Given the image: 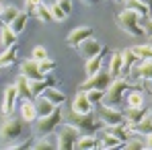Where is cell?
Segmentation results:
<instances>
[{
	"label": "cell",
	"instance_id": "1",
	"mask_svg": "<svg viewBox=\"0 0 152 150\" xmlns=\"http://www.w3.org/2000/svg\"><path fill=\"white\" fill-rule=\"evenodd\" d=\"M62 117H64V121L66 124H72L82 134V136H86V134H97L99 132V127H101V119L99 117H95L93 115V111L91 113H76V111H62Z\"/></svg>",
	"mask_w": 152,
	"mask_h": 150
},
{
	"label": "cell",
	"instance_id": "2",
	"mask_svg": "<svg viewBox=\"0 0 152 150\" xmlns=\"http://www.w3.org/2000/svg\"><path fill=\"white\" fill-rule=\"evenodd\" d=\"M60 121H62V105H58V107H56L51 113H48V115H39V117L33 121V134H35L37 138L48 136L53 130H58Z\"/></svg>",
	"mask_w": 152,
	"mask_h": 150
},
{
	"label": "cell",
	"instance_id": "3",
	"mask_svg": "<svg viewBox=\"0 0 152 150\" xmlns=\"http://www.w3.org/2000/svg\"><path fill=\"white\" fill-rule=\"evenodd\" d=\"M132 89L129 80L124 78V76H117L115 80H111L109 89L105 91V97H103V103L109 105V107H119L124 103V97H126V91Z\"/></svg>",
	"mask_w": 152,
	"mask_h": 150
},
{
	"label": "cell",
	"instance_id": "4",
	"mask_svg": "<svg viewBox=\"0 0 152 150\" xmlns=\"http://www.w3.org/2000/svg\"><path fill=\"white\" fill-rule=\"evenodd\" d=\"M117 25H119L121 31H126L127 35H132V37H142L144 35V29L140 25V17L134 10H129V8H126L124 12H119Z\"/></svg>",
	"mask_w": 152,
	"mask_h": 150
},
{
	"label": "cell",
	"instance_id": "5",
	"mask_svg": "<svg viewBox=\"0 0 152 150\" xmlns=\"http://www.w3.org/2000/svg\"><path fill=\"white\" fill-rule=\"evenodd\" d=\"M82 134L76 130L72 124H64V125H58V148L60 150H72L76 148V140L80 138Z\"/></svg>",
	"mask_w": 152,
	"mask_h": 150
},
{
	"label": "cell",
	"instance_id": "6",
	"mask_svg": "<svg viewBox=\"0 0 152 150\" xmlns=\"http://www.w3.org/2000/svg\"><path fill=\"white\" fill-rule=\"evenodd\" d=\"M111 72L109 70H99V72H95V74H91L82 84H80V89L82 91H88V89H101V91H107L109 89V84H111Z\"/></svg>",
	"mask_w": 152,
	"mask_h": 150
},
{
	"label": "cell",
	"instance_id": "7",
	"mask_svg": "<svg viewBox=\"0 0 152 150\" xmlns=\"http://www.w3.org/2000/svg\"><path fill=\"white\" fill-rule=\"evenodd\" d=\"M97 117H99V119H101V124H105V125H111V124H126L124 111H119L117 107H109V105H105V103H99Z\"/></svg>",
	"mask_w": 152,
	"mask_h": 150
},
{
	"label": "cell",
	"instance_id": "8",
	"mask_svg": "<svg viewBox=\"0 0 152 150\" xmlns=\"http://www.w3.org/2000/svg\"><path fill=\"white\" fill-rule=\"evenodd\" d=\"M21 134H23V121L12 119V117H8L0 127V138L4 142H15L17 138H21Z\"/></svg>",
	"mask_w": 152,
	"mask_h": 150
},
{
	"label": "cell",
	"instance_id": "9",
	"mask_svg": "<svg viewBox=\"0 0 152 150\" xmlns=\"http://www.w3.org/2000/svg\"><path fill=\"white\" fill-rule=\"evenodd\" d=\"M88 37H93V29H91V27H76L74 31L68 33L66 43H68L70 48H78V45H80L84 39H88Z\"/></svg>",
	"mask_w": 152,
	"mask_h": 150
},
{
	"label": "cell",
	"instance_id": "10",
	"mask_svg": "<svg viewBox=\"0 0 152 150\" xmlns=\"http://www.w3.org/2000/svg\"><path fill=\"white\" fill-rule=\"evenodd\" d=\"M21 74L27 76L29 80H39V78H45L43 72L39 70V62L35 60V58H31V60H23L21 62Z\"/></svg>",
	"mask_w": 152,
	"mask_h": 150
},
{
	"label": "cell",
	"instance_id": "11",
	"mask_svg": "<svg viewBox=\"0 0 152 150\" xmlns=\"http://www.w3.org/2000/svg\"><path fill=\"white\" fill-rule=\"evenodd\" d=\"M78 53L84 58V60H88V58H93V56H97V53H101V50H103V45L97 41V39H93V37H88V39H84L78 48Z\"/></svg>",
	"mask_w": 152,
	"mask_h": 150
},
{
	"label": "cell",
	"instance_id": "12",
	"mask_svg": "<svg viewBox=\"0 0 152 150\" xmlns=\"http://www.w3.org/2000/svg\"><path fill=\"white\" fill-rule=\"evenodd\" d=\"M129 74L134 76V78H138V80H144V82L152 80V58L142 60L138 66H134V68H132V72H129Z\"/></svg>",
	"mask_w": 152,
	"mask_h": 150
},
{
	"label": "cell",
	"instance_id": "13",
	"mask_svg": "<svg viewBox=\"0 0 152 150\" xmlns=\"http://www.w3.org/2000/svg\"><path fill=\"white\" fill-rule=\"evenodd\" d=\"M70 109L72 111H76V113H91L93 111V103L88 101V97H86V91H78L76 93L74 101H72V105H70Z\"/></svg>",
	"mask_w": 152,
	"mask_h": 150
},
{
	"label": "cell",
	"instance_id": "14",
	"mask_svg": "<svg viewBox=\"0 0 152 150\" xmlns=\"http://www.w3.org/2000/svg\"><path fill=\"white\" fill-rule=\"evenodd\" d=\"M17 99H19V91H17V84H12V86L6 89V93H4V103H2V113H4L6 117L12 113V109H15V105H17Z\"/></svg>",
	"mask_w": 152,
	"mask_h": 150
},
{
	"label": "cell",
	"instance_id": "15",
	"mask_svg": "<svg viewBox=\"0 0 152 150\" xmlns=\"http://www.w3.org/2000/svg\"><path fill=\"white\" fill-rule=\"evenodd\" d=\"M21 115H23V121H27V124H33V121L39 117L37 107H35V101L33 99H25L23 107H21Z\"/></svg>",
	"mask_w": 152,
	"mask_h": 150
},
{
	"label": "cell",
	"instance_id": "16",
	"mask_svg": "<svg viewBox=\"0 0 152 150\" xmlns=\"http://www.w3.org/2000/svg\"><path fill=\"white\" fill-rule=\"evenodd\" d=\"M107 53V50L103 48L101 53H97V56H93V58H88L86 60V66H84V72L91 76V74H95V72H99L103 68V56Z\"/></svg>",
	"mask_w": 152,
	"mask_h": 150
},
{
	"label": "cell",
	"instance_id": "17",
	"mask_svg": "<svg viewBox=\"0 0 152 150\" xmlns=\"http://www.w3.org/2000/svg\"><path fill=\"white\" fill-rule=\"evenodd\" d=\"M136 53L132 51V48L129 50H121V74L124 76H129V72H132V68H134V64H136Z\"/></svg>",
	"mask_w": 152,
	"mask_h": 150
},
{
	"label": "cell",
	"instance_id": "18",
	"mask_svg": "<svg viewBox=\"0 0 152 150\" xmlns=\"http://www.w3.org/2000/svg\"><path fill=\"white\" fill-rule=\"evenodd\" d=\"M76 148L78 150H91V148H99V138L95 134H86V136H80L76 140Z\"/></svg>",
	"mask_w": 152,
	"mask_h": 150
},
{
	"label": "cell",
	"instance_id": "19",
	"mask_svg": "<svg viewBox=\"0 0 152 150\" xmlns=\"http://www.w3.org/2000/svg\"><path fill=\"white\" fill-rule=\"evenodd\" d=\"M124 140L111 136V134H101L99 136V148H124Z\"/></svg>",
	"mask_w": 152,
	"mask_h": 150
},
{
	"label": "cell",
	"instance_id": "20",
	"mask_svg": "<svg viewBox=\"0 0 152 150\" xmlns=\"http://www.w3.org/2000/svg\"><path fill=\"white\" fill-rule=\"evenodd\" d=\"M31 148H35V150H53V148H58V138L56 136H51V134H48V136H41L37 142H33V146Z\"/></svg>",
	"mask_w": 152,
	"mask_h": 150
},
{
	"label": "cell",
	"instance_id": "21",
	"mask_svg": "<svg viewBox=\"0 0 152 150\" xmlns=\"http://www.w3.org/2000/svg\"><path fill=\"white\" fill-rule=\"evenodd\" d=\"M0 41H2V48H10V45H17V33L10 29L8 25H2L0 29Z\"/></svg>",
	"mask_w": 152,
	"mask_h": 150
},
{
	"label": "cell",
	"instance_id": "22",
	"mask_svg": "<svg viewBox=\"0 0 152 150\" xmlns=\"http://www.w3.org/2000/svg\"><path fill=\"white\" fill-rule=\"evenodd\" d=\"M144 115H146L144 105H142V107H127L126 111H124V117H126L127 124H138V121H140Z\"/></svg>",
	"mask_w": 152,
	"mask_h": 150
},
{
	"label": "cell",
	"instance_id": "23",
	"mask_svg": "<svg viewBox=\"0 0 152 150\" xmlns=\"http://www.w3.org/2000/svg\"><path fill=\"white\" fill-rule=\"evenodd\" d=\"M43 97L50 99L53 105H64V103H66V95H64L60 89H56V86H48V89L43 91Z\"/></svg>",
	"mask_w": 152,
	"mask_h": 150
},
{
	"label": "cell",
	"instance_id": "24",
	"mask_svg": "<svg viewBox=\"0 0 152 150\" xmlns=\"http://www.w3.org/2000/svg\"><path fill=\"white\" fill-rule=\"evenodd\" d=\"M35 107H37V113L39 115H48V113H51L58 105H53L50 99H45L43 95H39V97H35Z\"/></svg>",
	"mask_w": 152,
	"mask_h": 150
},
{
	"label": "cell",
	"instance_id": "25",
	"mask_svg": "<svg viewBox=\"0 0 152 150\" xmlns=\"http://www.w3.org/2000/svg\"><path fill=\"white\" fill-rule=\"evenodd\" d=\"M17 91H19V97L21 99H33V93H31V89H29V78L27 76H19L17 78Z\"/></svg>",
	"mask_w": 152,
	"mask_h": 150
},
{
	"label": "cell",
	"instance_id": "26",
	"mask_svg": "<svg viewBox=\"0 0 152 150\" xmlns=\"http://www.w3.org/2000/svg\"><path fill=\"white\" fill-rule=\"evenodd\" d=\"M15 62H17V45H10V48H6V50L0 53V68L10 66Z\"/></svg>",
	"mask_w": 152,
	"mask_h": 150
},
{
	"label": "cell",
	"instance_id": "27",
	"mask_svg": "<svg viewBox=\"0 0 152 150\" xmlns=\"http://www.w3.org/2000/svg\"><path fill=\"white\" fill-rule=\"evenodd\" d=\"M109 72H111V76H113V78L121 76V51H113V53H111Z\"/></svg>",
	"mask_w": 152,
	"mask_h": 150
},
{
	"label": "cell",
	"instance_id": "28",
	"mask_svg": "<svg viewBox=\"0 0 152 150\" xmlns=\"http://www.w3.org/2000/svg\"><path fill=\"white\" fill-rule=\"evenodd\" d=\"M127 8L134 10L140 19H148V15H150V8H148L146 4H142L140 0H129V2H127Z\"/></svg>",
	"mask_w": 152,
	"mask_h": 150
},
{
	"label": "cell",
	"instance_id": "29",
	"mask_svg": "<svg viewBox=\"0 0 152 150\" xmlns=\"http://www.w3.org/2000/svg\"><path fill=\"white\" fill-rule=\"evenodd\" d=\"M19 12H21V10H19L17 6H4V8H2V15H0V23H2V25H10V23L17 19Z\"/></svg>",
	"mask_w": 152,
	"mask_h": 150
},
{
	"label": "cell",
	"instance_id": "30",
	"mask_svg": "<svg viewBox=\"0 0 152 150\" xmlns=\"http://www.w3.org/2000/svg\"><path fill=\"white\" fill-rule=\"evenodd\" d=\"M27 19H29V12H27V10H21V12L17 15V19H15V21H12V23H10L8 27H10V29H12V31H15V33L19 35V33H21V31L25 29Z\"/></svg>",
	"mask_w": 152,
	"mask_h": 150
},
{
	"label": "cell",
	"instance_id": "31",
	"mask_svg": "<svg viewBox=\"0 0 152 150\" xmlns=\"http://www.w3.org/2000/svg\"><path fill=\"white\" fill-rule=\"evenodd\" d=\"M33 15H35L41 23H53V17H51L50 6H48V4H39V6L33 10Z\"/></svg>",
	"mask_w": 152,
	"mask_h": 150
},
{
	"label": "cell",
	"instance_id": "32",
	"mask_svg": "<svg viewBox=\"0 0 152 150\" xmlns=\"http://www.w3.org/2000/svg\"><path fill=\"white\" fill-rule=\"evenodd\" d=\"M126 105L127 107H142V105H144V95H142L138 89H134L132 93H127Z\"/></svg>",
	"mask_w": 152,
	"mask_h": 150
},
{
	"label": "cell",
	"instance_id": "33",
	"mask_svg": "<svg viewBox=\"0 0 152 150\" xmlns=\"http://www.w3.org/2000/svg\"><path fill=\"white\" fill-rule=\"evenodd\" d=\"M132 51L136 53V58H138V60L152 58V45H136V48H132Z\"/></svg>",
	"mask_w": 152,
	"mask_h": 150
},
{
	"label": "cell",
	"instance_id": "34",
	"mask_svg": "<svg viewBox=\"0 0 152 150\" xmlns=\"http://www.w3.org/2000/svg\"><path fill=\"white\" fill-rule=\"evenodd\" d=\"M39 62V70L43 72V76L51 74L53 70H56V62L51 60V58H43V60H37Z\"/></svg>",
	"mask_w": 152,
	"mask_h": 150
},
{
	"label": "cell",
	"instance_id": "35",
	"mask_svg": "<svg viewBox=\"0 0 152 150\" xmlns=\"http://www.w3.org/2000/svg\"><path fill=\"white\" fill-rule=\"evenodd\" d=\"M86 97H88V101H91L93 105H99V103H103L105 91H101V89H88V91H86Z\"/></svg>",
	"mask_w": 152,
	"mask_h": 150
},
{
	"label": "cell",
	"instance_id": "36",
	"mask_svg": "<svg viewBox=\"0 0 152 150\" xmlns=\"http://www.w3.org/2000/svg\"><path fill=\"white\" fill-rule=\"evenodd\" d=\"M50 12H51V17H53V21H58V23H62V21L68 17V15H66V12H64V10H62V8H60L56 2L50 6Z\"/></svg>",
	"mask_w": 152,
	"mask_h": 150
},
{
	"label": "cell",
	"instance_id": "37",
	"mask_svg": "<svg viewBox=\"0 0 152 150\" xmlns=\"http://www.w3.org/2000/svg\"><path fill=\"white\" fill-rule=\"evenodd\" d=\"M56 4H58L66 15H70V12H72V6H74V4H72V0H58Z\"/></svg>",
	"mask_w": 152,
	"mask_h": 150
},
{
	"label": "cell",
	"instance_id": "38",
	"mask_svg": "<svg viewBox=\"0 0 152 150\" xmlns=\"http://www.w3.org/2000/svg\"><path fill=\"white\" fill-rule=\"evenodd\" d=\"M39 4H43V2H41V0H25V10L29 15H33V10H35Z\"/></svg>",
	"mask_w": 152,
	"mask_h": 150
},
{
	"label": "cell",
	"instance_id": "39",
	"mask_svg": "<svg viewBox=\"0 0 152 150\" xmlns=\"http://www.w3.org/2000/svg\"><path fill=\"white\" fill-rule=\"evenodd\" d=\"M35 60H43V58H48V51H45V48L43 45H37L35 50H33V53H31Z\"/></svg>",
	"mask_w": 152,
	"mask_h": 150
},
{
	"label": "cell",
	"instance_id": "40",
	"mask_svg": "<svg viewBox=\"0 0 152 150\" xmlns=\"http://www.w3.org/2000/svg\"><path fill=\"white\" fill-rule=\"evenodd\" d=\"M33 144L31 142H8V148H12V150H25V148H31Z\"/></svg>",
	"mask_w": 152,
	"mask_h": 150
},
{
	"label": "cell",
	"instance_id": "41",
	"mask_svg": "<svg viewBox=\"0 0 152 150\" xmlns=\"http://www.w3.org/2000/svg\"><path fill=\"white\" fill-rule=\"evenodd\" d=\"M140 25L144 29V35H146V37H152V19L144 21V23H142V19H140Z\"/></svg>",
	"mask_w": 152,
	"mask_h": 150
},
{
	"label": "cell",
	"instance_id": "42",
	"mask_svg": "<svg viewBox=\"0 0 152 150\" xmlns=\"http://www.w3.org/2000/svg\"><path fill=\"white\" fill-rule=\"evenodd\" d=\"M144 138H146V142H144V146H146V148H150V150H152V132H150V134H146Z\"/></svg>",
	"mask_w": 152,
	"mask_h": 150
},
{
	"label": "cell",
	"instance_id": "43",
	"mask_svg": "<svg viewBox=\"0 0 152 150\" xmlns=\"http://www.w3.org/2000/svg\"><path fill=\"white\" fill-rule=\"evenodd\" d=\"M140 2H142V4H146V6L150 8V12H152V0H140Z\"/></svg>",
	"mask_w": 152,
	"mask_h": 150
},
{
	"label": "cell",
	"instance_id": "44",
	"mask_svg": "<svg viewBox=\"0 0 152 150\" xmlns=\"http://www.w3.org/2000/svg\"><path fill=\"white\" fill-rule=\"evenodd\" d=\"M41 2H43V4H48V6H51V4H53V2H58V0H41Z\"/></svg>",
	"mask_w": 152,
	"mask_h": 150
},
{
	"label": "cell",
	"instance_id": "45",
	"mask_svg": "<svg viewBox=\"0 0 152 150\" xmlns=\"http://www.w3.org/2000/svg\"><path fill=\"white\" fill-rule=\"evenodd\" d=\"M82 2H86V4H93V2H95V0H82Z\"/></svg>",
	"mask_w": 152,
	"mask_h": 150
},
{
	"label": "cell",
	"instance_id": "46",
	"mask_svg": "<svg viewBox=\"0 0 152 150\" xmlns=\"http://www.w3.org/2000/svg\"><path fill=\"white\" fill-rule=\"evenodd\" d=\"M2 8H4V4H2V2H0V15H2Z\"/></svg>",
	"mask_w": 152,
	"mask_h": 150
},
{
	"label": "cell",
	"instance_id": "47",
	"mask_svg": "<svg viewBox=\"0 0 152 150\" xmlns=\"http://www.w3.org/2000/svg\"><path fill=\"white\" fill-rule=\"evenodd\" d=\"M2 51H4V48H2V41H0V53H2Z\"/></svg>",
	"mask_w": 152,
	"mask_h": 150
},
{
	"label": "cell",
	"instance_id": "48",
	"mask_svg": "<svg viewBox=\"0 0 152 150\" xmlns=\"http://www.w3.org/2000/svg\"><path fill=\"white\" fill-rule=\"evenodd\" d=\"M115 2H119V4H121V2H124V0H115Z\"/></svg>",
	"mask_w": 152,
	"mask_h": 150
},
{
	"label": "cell",
	"instance_id": "49",
	"mask_svg": "<svg viewBox=\"0 0 152 150\" xmlns=\"http://www.w3.org/2000/svg\"><path fill=\"white\" fill-rule=\"evenodd\" d=\"M0 29H2V23H0Z\"/></svg>",
	"mask_w": 152,
	"mask_h": 150
},
{
	"label": "cell",
	"instance_id": "50",
	"mask_svg": "<svg viewBox=\"0 0 152 150\" xmlns=\"http://www.w3.org/2000/svg\"><path fill=\"white\" fill-rule=\"evenodd\" d=\"M150 115H152V109H150Z\"/></svg>",
	"mask_w": 152,
	"mask_h": 150
},
{
	"label": "cell",
	"instance_id": "51",
	"mask_svg": "<svg viewBox=\"0 0 152 150\" xmlns=\"http://www.w3.org/2000/svg\"><path fill=\"white\" fill-rule=\"evenodd\" d=\"M0 74H2V72H0Z\"/></svg>",
	"mask_w": 152,
	"mask_h": 150
}]
</instances>
